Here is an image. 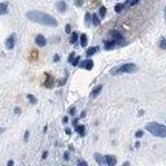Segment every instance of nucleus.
<instances>
[{
    "instance_id": "1",
    "label": "nucleus",
    "mask_w": 166,
    "mask_h": 166,
    "mask_svg": "<svg viewBox=\"0 0 166 166\" xmlns=\"http://www.w3.org/2000/svg\"><path fill=\"white\" fill-rule=\"evenodd\" d=\"M26 17L29 18L33 22H38L42 23V25H47V26H57V21L55 17H52L51 14L43 13L40 11H30L27 12Z\"/></svg>"
},
{
    "instance_id": "2",
    "label": "nucleus",
    "mask_w": 166,
    "mask_h": 166,
    "mask_svg": "<svg viewBox=\"0 0 166 166\" xmlns=\"http://www.w3.org/2000/svg\"><path fill=\"white\" fill-rule=\"evenodd\" d=\"M147 131H149L152 135L158 136V138H166V126L157 122H151L145 126Z\"/></svg>"
},
{
    "instance_id": "3",
    "label": "nucleus",
    "mask_w": 166,
    "mask_h": 166,
    "mask_svg": "<svg viewBox=\"0 0 166 166\" xmlns=\"http://www.w3.org/2000/svg\"><path fill=\"white\" fill-rule=\"evenodd\" d=\"M136 66L134 64H125L122 65V66H119V68L117 69H113L112 70V74H119V73H134V71L136 70Z\"/></svg>"
},
{
    "instance_id": "4",
    "label": "nucleus",
    "mask_w": 166,
    "mask_h": 166,
    "mask_svg": "<svg viewBox=\"0 0 166 166\" xmlns=\"http://www.w3.org/2000/svg\"><path fill=\"white\" fill-rule=\"evenodd\" d=\"M81 68H85V69H87V70H91V69L93 68V61L92 60H85V61H82Z\"/></svg>"
},
{
    "instance_id": "5",
    "label": "nucleus",
    "mask_w": 166,
    "mask_h": 166,
    "mask_svg": "<svg viewBox=\"0 0 166 166\" xmlns=\"http://www.w3.org/2000/svg\"><path fill=\"white\" fill-rule=\"evenodd\" d=\"M35 43H37V45H39V47H44V45L47 44V40H45V38L43 37V35H38V37L35 38Z\"/></svg>"
},
{
    "instance_id": "6",
    "label": "nucleus",
    "mask_w": 166,
    "mask_h": 166,
    "mask_svg": "<svg viewBox=\"0 0 166 166\" xmlns=\"http://www.w3.org/2000/svg\"><path fill=\"white\" fill-rule=\"evenodd\" d=\"M105 161H107V165H109V166H113V165H115V162H117V160H115V157H114V156H112V155H108V156H105Z\"/></svg>"
},
{
    "instance_id": "7",
    "label": "nucleus",
    "mask_w": 166,
    "mask_h": 166,
    "mask_svg": "<svg viewBox=\"0 0 166 166\" xmlns=\"http://www.w3.org/2000/svg\"><path fill=\"white\" fill-rule=\"evenodd\" d=\"M5 47L8 48V49H12V48L14 47V35H11V37H9L8 39H7Z\"/></svg>"
},
{
    "instance_id": "8",
    "label": "nucleus",
    "mask_w": 166,
    "mask_h": 166,
    "mask_svg": "<svg viewBox=\"0 0 166 166\" xmlns=\"http://www.w3.org/2000/svg\"><path fill=\"white\" fill-rule=\"evenodd\" d=\"M56 8L59 12H65L66 11V3H65V1H59V3L56 4Z\"/></svg>"
},
{
    "instance_id": "9",
    "label": "nucleus",
    "mask_w": 166,
    "mask_h": 166,
    "mask_svg": "<svg viewBox=\"0 0 166 166\" xmlns=\"http://www.w3.org/2000/svg\"><path fill=\"white\" fill-rule=\"evenodd\" d=\"M117 45V40H109V42L105 43V49H112Z\"/></svg>"
},
{
    "instance_id": "10",
    "label": "nucleus",
    "mask_w": 166,
    "mask_h": 166,
    "mask_svg": "<svg viewBox=\"0 0 166 166\" xmlns=\"http://www.w3.org/2000/svg\"><path fill=\"white\" fill-rule=\"evenodd\" d=\"M101 90H103V86H97L96 88H93L92 92H91V97H92V99H93V97H96V96L99 95V92H100Z\"/></svg>"
},
{
    "instance_id": "11",
    "label": "nucleus",
    "mask_w": 166,
    "mask_h": 166,
    "mask_svg": "<svg viewBox=\"0 0 166 166\" xmlns=\"http://www.w3.org/2000/svg\"><path fill=\"white\" fill-rule=\"evenodd\" d=\"M97 51H99L97 47H91V48H88V49H87V52H86V53H87V56H92V55L96 53Z\"/></svg>"
},
{
    "instance_id": "12",
    "label": "nucleus",
    "mask_w": 166,
    "mask_h": 166,
    "mask_svg": "<svg viewBox=\"0 0 166 166\" xmlns=\"http://www.w3.org/2000/svg\"><path fill=\"white\" fill-rule=\"evenodd\" d=\"M95 158H96V161H97L100 165H107V161H105V158H103L100 155H96Z\"/></svg>"
},
{
    "instance_id": "13",
    "label": "nucleus",
    "mask_w": 166,
    "mask_h": 166,
    "mask_svg": "<svg viewBox=\"0 0 166 166\" xmlns=\"http://www.w3.org/2000/svg\"><path fill=\"white\" fill-rule=\"evenodd\" d=\"M86 44H87V35L82 34L81 35V45L82 47H86Z\"/></svg>"
},
{
    "instance_id": "14",
    "label": "nucleus",
    "mask_w": 166,
    "mask_h": 166,
    "mask_svg": "<svg viewBox=\"0 0 166 166\" xmlns=\"http://www.w3.org/2000/svg\"><path fill=\"white\" fill-rule=\"evenodd\" d=\"M7 9H8V8H7L5 3H0V14H5L7 12H8Z\"/></svg>"
},
{
    "instance_id": "15",
    "label": "nucleus",
    "mask_w": 166,
    "mask_h": 166,
    "mask_svg": "<svg viewBox=\"0 0 166 166\" xmlns=\"http://www.w3.org/2000/svg\"><path fill=\"white\" fill-rule=\"evenodd\" d=\"M91 20H92V23H93L95 26H99V25H100V20H99V17L96 16V14H93L92 17H91Z\"/></svg>"
},
{
    "instance_id": "16",
    "label": "nucleus",
    "mask_w": 166,
    "mask_h": 166,
    "mask_svg": "<svg viewBox=\"0 0 166 166\" xmlns=\"http://www.w3.org/2000/svg\"><path fill=\"white\" fill-rule=\"evenodd\" d=\"M75 130L79 132V135H81V136L85 135V126H82V125H81V126H77Z\"/></svg>"
},
{
    "instance_id": "17",
    "label": "nucleus",
    "mask_w": 166,
    "mask_h": 166,
    "mask_svg": "<svg viewBox=\"0 0 166 166\" xmlns=\"http://www.w3.org/2000/svg\"><path fill=\"white\" fill-rule=\"evenodd\" d=\"M123 8H125V4H117V5L114 7V11L117 12V13H119V12H122Z\"/></svg>"
},
{
    "instance_id": "18",
    "label": "nucleus",
    "mask_w": 166,
    "mask_h": 166,
    "mask_svg": "<svg viewBox=\"0 0 166 166\" xmlns=\"http://www.w3.org/2000/svg\"><path fill=\"white\" fill-rule=\"evenodd\" d=\"M77 40H78V34H77V33H73L70 37V43H75Z\"/></svg>"
},
{
    "instance_id": "19",
    "label": "nucleus",
    "mask_w": 166,
    "mask_h": 166,
    "mask_svg": "<svg viewBox=\"0 0 166 166\" xmlns=\"http://www.w3.org/2000/svg\"><path fill=\"white\" fill-rule=\"evenodd\" d=\"M85 22H86V25H90V22H91V14H86V17H85Z\"/></svg>"
},
{
    "instance_id": "20",
    "label": "nucleus",
    "mask_w": 166,
    "mask_h": 166,
    "mask_svg": "<svg viewBox=\"0 0 166 166\" xmlns=\"http://www.w3.org/2000/svg\"><path fill=\"white\" fill-rule=\"evenodd\" d=\"M27 99H29V101L33 103V104H35V103H37V97H34L33 95H27Z\"/></svg>"
},
{
    "instance_id": "21",
    "label": "nucleus",
    "mask_w": 166,
    "mask_h": 166,
    "mask_svg": "<svg viewBox=\"0 0 166 166\" xmlns=\"http://www.w3.org/2000/svg\"><path fill=\"white\" fill-rule=\"evenodd\" d=\"M105 13H107V8H105V7H101V8H100V17H104Z\"/></svg>"
},
{
    "instance_id": "22",
    "label": "nucleus",
    "mask_w": 166,
    "mask_h": 166,
    "mask_svg": "<svg viewBox=\"0 0 166 166\" xmlns=\"http://www.w3.org/2000/svg\"><path fill=\"white\" fill-rule=\"evenodd\" d=\"M160 47L162 48V49H166V39H162V40H161Z\"/></svg>"
},
{
    "instance_id": "23",
    "label": "nucleus",
    "mask_w": 166,
    "mask_h": 166,
    "mask_svg": "<svg viewBox=\"0 0 166 166\" xmlns=\"http://www.w3.org/2000/svg\"><path fill=\"white\" fill-rule=\"evenodd\" d=\"M79 60H81V59H79V57H78V56H75V59H74V60H73V62H71V65H74V66H75V65H78Z\"/></svg>"
},
{
    "instance_id": "24",
    "label": "nucleus",
    "mask_w": 166,
    "mask_h": 166,
    "mask_svg": "<svg viewBox=\"0 0 166 166\" xmlns=\"http://www.w3.org/2000/svg\"><path fill=\"white\" fill-rule=\"evenodd\" d=\"M74 59H75V53H74V52H73V53H71L70 56H69V62H70V64H71Z\"/></svg>"
},
{
    "instance_id": "25",
    "label": "nucleus",
    "mask_w": 166,
    "mask_h": 166,
    "mask_svg": "<svg viewBox=\"0 0 166 166\" xmlns=\"http://www.w3.org/2000/svg\"><path fill=\"white\" fill-rule=\"evenodd\" d=\"M135 136H136V138H141V136H143V131H141V130H139V131H136Z\"/></svg>"
},
{
    "instance_id": "26",
    "label": "nucleus",
    "mask_w": 166,
    "mask_h": 166,
    "mask_svg": "<svg viewBox=\"0 0 166 166\" xmlns=\"http://www.w3.org/2000/svg\"><path fill=\"white\" fill-rule=\"evenodd\" d=\"M78 163H79V165H87V162H86V161H83V160H79Z\"/></svg>"
},
{
    "instance_id": "27",
    "label": "nucleus",
    "mask_w": 166,
    "mask_h": 166,
    "mask_svg": "<svg viewBox=\"0 0 166 166\" xmlns=\"http://www.w3.org/2000/svg\"><path fill=\"white\" fill-rule=\"evenodd\" d=\"M65 30H66V33H70V25H66V27H65Z\"/></svg>"
},
{
    "instance_id": "28",
    "label": "nucleus",
    "mask_w": 166,
    "mask_h": 166,
    "mask_svg": "<svg viewBox=\"0 0 166 166\" xmlns=\"http://www.w3.org/2000/svg\"><path fill=\"white\" fill-rule=\"evenodd\" d=\"M29 135H30V134H29V131H26L25 132V140H27V139H29Z\"/></svg>"
},
{
    "instance_id": "29",
    "label": "nucleus",
    "mask_w": 166,
    "mask_h": 166,
    "mask_svg": "<svg viewBox=\"0 0 166 166\" xmlns=\"http://www.w3.org/2000/svg\"><path fill=\"white\" fill-rule=\"evenodd\" d=\"M14 112L17 113V114H20V113H21V109H20V108H16V109H14Z\"/></svg>"
},
{
    "instance_id": "30",
    "label": "nucleus",
    "mask_w": 166,
    "mask_h": 166,
    "mask_svg": "<svg viewBox=\"0 0 166 166\" xmlns=\"http://www.w3.org/2000/svg\"><path fill=\"white\" fill-rule=\"evenodd\" d=\"M64 157H65V160H69V153L66 152V153H65V155H64Z\"/></svg>"
},
{
    "instance_id": "31",
    "label": "nucleus",
    "mask_w": 166,
    "mask_h": 166,
    "mask_svg": "<svg viewBox=\"0 0 166 166\" xmlns=\"http://www.w3.org/2000/svg\"><path fill=\"white\" fill-rule=\"evenodd\" d=\"M77 5H78V7L82 5V0H77Z\"/></svg>"
},
{
    "instance_id": "32",
    "label": "nucleus",
    "mask_w": 166,
    "mask_h": 166,
    "mask_svg": "<svg viewBox=\"0 0 166 166\" xmlns=\"http://www.w3.org/2000/svg\"><path fill=\"white\" fill-rule=\"evenodd\" d=\"M138 1H139V0H132V1H131V5H134V4H136V3H138Z\"/></svg>"
},
{
    "instance_id": "33",
    "label": "nucleus",
    "mask_w": 166,
    "mask_h": 166,
    "mask_svg": "<svg viewBox=\"0 0 166 166\" xmlns=\"http://www.w3.org/2000/svg\"><path fill=\"white\" fill-rule=\"evenodd\" d=\"M4 131H5V129H4V127H0V134H3Z\"/></svg>"
},
{
    "instance_id": "34",
    "label": "nucleus",
    "mask_w": 166,
    "mask_h": 166,
    "mask_svg": "<svg viewBox=\"0 0 166 166\" xmlns=\"http://www.w3.org/2000/svg\"><path fill=\"white\" fill-rule=\"evenodd\" d=\"M12 165H13V161L9 160V161H8V166H12Z\"/></svg>"
},
{
    "instance_id": "35",
    "label": "nucleus",
    "mask_w": 166,
    "mask_h": 166,
    "mask_svg": "<svg viewBox=\"0 0 166 166\" xmlns=\"http://www.w3.org/2000/svg\"><path fill=\"white\" fill-rule=\"evenodd\" d=\"M47 156H48V153H47V152L43 153V158H47Z\"/></svg>"
},
{
    "instance_id": "36",
    "label": "nucleus",
    "mask_w": 166,
    "mask_h": 166,
    "mask_svg": "<svg viewBox=\"0 0 166 166\" xmlns=\"http://www.w3.org/2000/svg\"><path fill=\"white\" fill-rule=\"evenodd\" d=\"M66 134H71V130L70 129H66Z\"/></svg>"
},
{
    "instance_id": "37",
    "label": "nucleus",
    "mask_w": 166,
    "mask_h": 166,
    "mask_svg": "<svg viewBox=\"0 0 166 166\" xmlns=\"http://www.w3.org/2000/svg\"><path fill=\"white\" fill-rule=\"evenodd\" d=\"M165 20H166V9H165Z\"/></svg>"
}]
</instances>
